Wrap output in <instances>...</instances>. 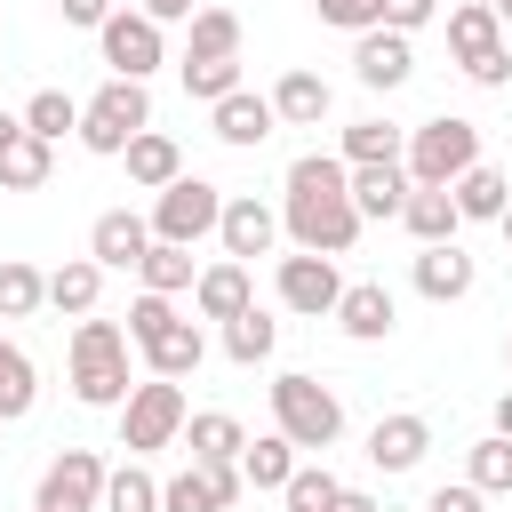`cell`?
<instances>
[{
  "instance_id": "obj_1",
  "label": "cell",
  "mask_w": 512,
  "mask_h": 512,
  "mask_svg": "<svg viewBox=\"0 0 512 512\" xmlns=\"http://www.w3.org/2000/svg\"><path fill=\"white\" fill-rule=\"evenodd\" d=\"M280 232L304 256H344L360 240V208H352V168L336 152H296L288 184H280Z\"/></svg>"
},
{
  "instance_id": "obj_2",
  "label": "cell",
  "mask_w": 512,
  "mask_h": 512,
  "mask_svg": "<svg viewBox=\"0 0 512 512\" xmlns=\"http://www.w3.org/2000/svg\"><path fill=\"white\" fill-rule=\"evenodd\" d=\"M64 360H72V400L80 408H128V328L120 320H80L72 328V344H64Z\"/></svg>"
},
{
  "instance_id": "obj_3",
  "label": "cell",
  "mask_w": 512,
  "mask_h": 512,
  "mask_svg": "<svg viewBox=\"0 0 512 512\" xmlns=\"http://www.w3.org/2000/svg\"><path fill=\"white\" fill-rule=\"evenodd\" d=\"M400 168H408V184L448 192L464 168H480V128H472V120H456V112H432V120H416V128H408Z\"/></svg>"
},
{
  "instance_id": "obj_4",
  "label": "cell",
  "mask_w": 512,
  "mask_h": 512,
  "mask_svg": "<svg viewBox=\"0 0 512 512\" xmlns=\"http://www.w3.org/2000/svg\"><path fill=\"white\" fill-rule=\"evenodd\" d=\"M272 432H288L296 448H336V432H344V400H336L320 376L288 368V376H272Z\"/></svg>"
},
{
  "instance_id": "obj_5",
  "label": "cell",
  "mask_w": 512,
  "mask_h": 512,
  "mask_svg": "<svg viewBox=\"0 0 512 512\" xmlns=\"http://www.w3.org/2000/svg\"><path fill=\"white\" fill-rule=\"evenodd\" d=\"M448 48H456V64H464L472 88H504V80H512L496 0H456V8H448Z\"/></svg>"
},
{
  "instance_id": "obj_6",
  "label": "cell",
  "mask_w": 512,
  "mask_h": 512,
  "mask_svg": "<svg viewBox=\"0 0 512 512\" xmlns=\"http://www.w3.org/2000/svg\"><path fill=\"white\" fill-rule=\"evenodd\" d=\"M144 128H152V96H144V80H104V88L80 104V144L104 152V160H120Z\"/></svg>"
},
{
  "instance_id": "obj_7",
  "label": "cell",
  "mask_w": 512,
  "mask_h": 512,
  "mask_svg": "<svg viewBox=\"0 0 512 512\" xmlns=\"http://www.w3.org/2000/svg\"><path fill=\"white\" fill-rule=\"evenodd\" d=\"M184 424H192V408H184V384H168V376H144V384L128 392V408H120V448H128V456L176 448V440H184Z\"/></svg>"
},
{
  "instance_id": "obj_8",
  "label": "cell",
  "mask_w": 512,
  "mask_h": 512,
  "mask_svg": "<svg viewBox=\"0 0 512 512\" xmlns=\"http://www.w3.org/2000/svg\"><path fill=\"white\" fill-rule=\"evenodd\" d=\"M216 224H224V192H216L208 176H176L168 192H152V240L192 248V240H208Z\"/></svg>"
},
{
  "instance_id": "obj_9",
  "label": "cell",
  "mask_w": 512,
  "mask_h": 512,
  "mask_svg": "<svg viewBox=\"0 0 512 512\" xmlns=\"http://www.w3.org/2000/svg\"><path fill=\"white\" fill-rule=\"evenodd\" d=\"M104 480H112V464H104L96 448H64V456L40 472L32 512H104Z\"/></svg>"
},
{
  "instance_id": "obj_10",
  "label": "cell",
  "mask_w": 512,
  "mask_h": 512,
  "mask_svg": "<svg viewBox=\"0 0 512 512\" xmlns=\"http://www.w3.org/2000/svg\"><path fill=\"white\" fill-rule=\"evenodd\" d=\"M96 48H104L112 80H152L160 56H168V40H160V24H152L144 8H112V24L96 32Z\"/></svg>"
},
{
  "instance_id": "obj_11",
  "label": "cell",
  "mask_w": 512,
  "mask_h": 512,
  "mask_svg": "<svg viewBox=\"0 0 512 512\" xmlns=\"http://www.w3.org/2000/svg\"><path fill=\"white\" fill-rule=\"evenodd\" d=\"M272 288H280V304L304 312V320H336V304H344V272H336V256H304V248L280 256Z\"/></svg>"
},
{
  "instance_id": "obj_12",
  "label": "cell",
  "mask_w": 512,
  "mask_h": 512,
  "mask_svg": "<svg viewBox=\"0 0 512 512\" xmlns=\"http://www.w3.org/2000/svg\"><path fill=\"white\" fill-rule=\"evenodd\" d=\"M88 256H96L104 272H136V264L152 256V216H136V208H104V216L88 224Z\"/></svg>"
},
{
  "instance_id": "obj_13",
  "label": "cell",
  "mask_w": 512,
  "mask_h": 512,
  "mask_svg": "<svg viewBox=\"0 0 512 512\" xmlns=\"http://www.w3.org/2000/svg\"><path fill=\"white\" fill-rule=\"evenodd\" d=\"M216 240H224V256H232V264H248V256H272V240H280V208H264L256 192H240V200H224V224H216Z\"/></svg>"
},
{
  "instance_id": "obj_14",
  "label": "cell",
  "mask_w": 512,
  "mask_h": 512,
  "mask_svg": "<svg viewBox=\"0 0 512 512\" xmlns=\"http://www.w3.org/2000/svg\"><path fill=\"white\" fill-rule=\"evenodd\" d=\"M424 448H432V424H424L416 408H400V416H376V424H368V464H376V472H416V464H424Z\"/></svg>"
},
{
  "instance_id": "obj_15",
  "label": "cell",
  "mask_w": 512,
  "mask_h": 512,
  "mask_svg": "<svg viewBox=\"0 0 512 512\" xmlns=\"http://www.w3.org/2000/svg\"><path fill=\"white\" fill-rule=\"evenodd\" d=\"M416 296L424 304H456V296H472V280H480V264L456 248V240H440V248H416Z\"/></svg>"
},
{
  "instance_id": "obj_16",
  "label": "cell",
  "mask_w": 512,
  "mask_h": 512,
  "mask_svg": "<svg viewBox=\"0 0 512 512\" xmlns=\"http://www.w3.org/2000/svg\"><path fill=\"white\" fill-rule=\"evenodd\" d=\"M248 304H256L248 264H232V256H224V264H200V280H192V312H200V320H216V328H224V320H240Z\"/></svg>"
},
{
  "instance_id": "obj_17",
  "label": "cell",
  "mask_w": 512,
  "mask_h": 512,
  "mask_svg": "<svg viewBox=\"0 0 512 512\" xmlns=\"http://www.w3.org/2000/svg\"><path fill=\"white\" fill-rule=\"evenodd\" d=\"M392 320H400V304H392V288H384V280H344L336 328H344L352 344H384V336H392Z\"/></svg>"
},
{
  "instance_id": "obj_18",
  "label": "cell",
  "mask_w": 512,
  "mask_h": 512,
  "mask_svg": "<svg viewBox=\"0 0 512 512\" xmlns=\"http://www.w3.org/2000/svg\"><path fill=\"white\" fill-rule=\"evenodd\" d=\"M136 352H144V368H152V376L184 384V376H200V360H208V336H200V320H192V312H176V320H168L152 344H136Z\"/></svg>"
},
{
  "instance_id": "obj_19",
  "label": "cell",
  "mask_w": 512,
  "mask_h": 512,
  "mask_svg": "<svg viewBox=\"0 0 512 512\" xmlns=\"http://www.w3.org/2000/svg\"><path fill=\"white\" fill-rule=\"evenodd\" d=\"M352 72H360V88H384V96H392V88L416 72V48H408V32H384V24H376V32H360V48H352Z\"/></svg>"
},
{
  "instance_id": "obj_20",
  "label": "cell",
  "mask_w": 512,
  "mask_h": 512,
  "mask_svg": "<svg viewBox=\"0 0 512 512\" xmlns=\"http://www.w3.org/2000/svg\"><path fill=\"white\" fill-rule=\"evenodd\" d=\"M208 128H216L232 152H248V144H264V136L280 128V112H272V96H248V88H232L224 104H208Z\"/></svg>"
},
{
  "instance_id": "obj_21",
  "label": "cell",
  "mask_w": 512,
  "mask_h": 512,
  "mask_svg": "<svg viewBox=\"0 0 512 512\" xmlns=\"http://www.w3.org/2000/svg\"><path fill=\"white\" fill-rule=\"evenodd\" d=\"M352 208H360V224H392V216L408 208V168H400V160L352 168Z\"/></svg>"
},
{
  "instance_id": "obj_22",
  "label": "cell",
  "mask_w": 512,
  "mask_h": 512,
  "mask_svg": "<svg viewBox=\"0 0 512 512\" xmlns=\"http://www.w3.org/2000/svg\"><path fill=\"white\" fill-rule=\"evenodd\" d=\"M120 160H128V184H136V192H168V184L184 176V152H176V136H160V128H144Z\"/></svg>"
},
{
  "instance_id": "obj_23",
  "label": "cell",
  "mask_w": 512,
  "mask_h": 512,
  "mask_svg": "<svg viewBox=\"0 0 512 512\" xmlns=\"http://www.w3.org/2000/svg\"><path fill=\"white\" fill-rule=\"evenodd\" d=\"M328 80L320 72H280V88H272V112H280V128H320L328 120Z\"/></svg>"
},
{
  "instance_id": "obj_24",
  "label": "cell",
  "mask_w": 512,
  "mask_h": 512,
  "mask_svg": "<svg viewBox=\"0 0 512 512\" xmlns=\"http://www.w3.org/2000/svg\"><path fill=\"white\" fill-rule=\"evenodd\" d=\"M448 192H456V216H464V224H504V208H512V184H504L488 160H480V168H464Z\"/></svg>"
},
{
  "instance_id": "obj_25",
  "label": "cell",
  "mask_w": 512,
  "mask_h": 512,
  "mask_svg": "<svg viewBox=\"0 0 512 512\" xmlns=\"http://www.w3.org/2000/svg\"><path fill=\"white\" fill-rule=\"evenodd\" d=\"M96 296H104V264H96V256H64V264L48 272V304H56V312L88 320V312H96Z\"/></svg>"
},
{
  "instance_id": "obj_26",
  "label": "cell",
  "mask_w": 512,
  "mask_h": 512,
  "mask_svg": "<svg viewBox=\"0 0 512 512\" xmlns=\"http://www.w3.org/2000/svg\"><path fill=\"white\" fill-rule=\"evenodd\" d=\"M184 448H192V464H240L248 432H240V416H224V408H200V416L184 424Z\"/></svg>"
},
{
  "instance_id": "obj_27",
  "label": "cell",
  "mask_w": 512,
  "mask_h": 512,
  "mask_svg": "<svg viewBox=\"0 0 512 512\" xmlns=\"http://www.w3.org/2000/svg\"><path fill=\"white\" fill-rule=\"evenodd\" d=\"M400 224L416 232V248H440V240H456V192H424V184H408V208H400Z\"/></svg>"
},
{
  "instance_id": "obj_28",
  "label": "cell",
  "mask_w": 512,
  "mask_h": 512,
  "mask_svg": "<svg viewBox=\"0 0 512 512\" xmlns=\"http://www.w3.org/2000/svg\"><path fill=\"white\" fill-rule=\"evenodd\" d=\"M32 400H40V368H32V352H24V344H8V336H0V424H24V416H32Z\"/></svg>"
},
{
  "instance_id": "obj_29",
  "label": "cell",
  "mask_w": 512,
  "mask_h": 512,
  "mask_svg": "<svg viewBox=\"0 0 512 512\" xmlns=\"http://www.w3.org/2000/svg\"><path fill=\"white\" fill-rule=\"evenodd\" d=\"M224 56H240V16L232 8H200L192 32H184V64H224Z\"/></svg>"
},
{
  "instance_id": "obj_30",
  "label": "cell",
  "mask_w": 512,
  "mask_h": 512,
  "mask_svg": "<svg viewBox=\"0 0 512 512\" xmlns=\"http://www.w3.org/2000/svg\"><path fill=\"white\" fill-rule=\"evenodd\" d=\"M272 344H280V320H272L264 304H248L240 320H224V360H232V368H256V360H272Z\"/></svg>"
},
{
  "instance_id": "obj_31",
  "label": "cell",
  "mask_w": 512,
  "mask_h": 512,
  "mask_svg": "<svg viewBox=\"0 0 512 512\" xmlns=\"http://www.w3.org/2000/svg\"><path fill=\"white\" fill-rule=\"evenodd\" d=\"M240 480H248V488H288V480H296V440H288V432L248 440V448H240Z\"/></svg>"
},
{
  "instance_id": "obj_32",
  "label": "cell",
  "mask_w": 512,
  "mask_h": 512,
  "mask_svg": "<svg viewBox=\"0 0 512 512\" xmlns=\"http://www.w3.org/2000/svg\"><path fill=\"white\" fill-rule=\"evenodd\" d=\"M48 168H56V144H40V136L24 128V136L0 152V192H40V184H48Z\"/></svg>"
},
{
  "instance_id": "obj_33",
  "label": "cell",
  "mask_w": 512,
  "mask_h": 512,
  "mask_svg": "<svg viewBox=\"0 0 512 512\" xmlns=\"http://www.w3.org/2000/svg\"><path fill=\"white\" fill-rule=\"evenodd\" d=\"M408 152V128H392V120H352L344 128V168H368V160H400Z\"/></svg>"
},
{
  "instance_id": "obj_34",
  "label": "cell",
  "mask_w": 512,
  "mask_h": 512,
  "mask_svg": "<svg viewBox=\"0 0 512 512\" xmlns=\"http://www.w3.org/2000/svg\"><path fill=\"white\" fill-rule=\"evenodd\" d=\"M40 304H48V272L24 264V256H8L0 264V320H32Z\"/></svg>"
},
{
  "instance_id": "obj_35",
  "label": "cell",
  "mask_w": 512,
  "mask_h": 512,
  "mask_svg": "<svg viewBox=\"0 0 512 512\" xmlns=\"http://www.w3.org/2000/svg\"><path fill=\"white\" fill-rule=\"evenodd\" d=\"M136 272H144V288H152V296H184V288L200 280L192 248H176V240H152V256H144Z\"/></svg>"
},
{
  "instance_id": "obj_36",
  "label": "cell",
  "mask_w": 512,
  "mask_h": 512,
  "mask_svg": "<svg viewBox=\"0 0 512 512\" xmlns=\"http://www.w3.org/2000/svg\"><path fill=\"white\" fill-rule=\"evenodd\" d=\"M24 128H32L40 144H64V136H80V104H72L64 88H40V96L24 104Z\"/></svg>"
},
{
  "instance_id": "obj_37",
  "label": "cell",
  "mask_w": 512,
  "mask_h": 512,
  "mask_svg": "<svg viewBox=\"0 0 512 512\" xmlns=\"http://www.w3.org/2000/svg\"><path fill=\"white\" fill-rule=\"evenodd\" d=\"M104 512H160V480H152V472L128 456V464L104 480Z\"/></svg>"
},
{
  "instance_id": "obj_38",
  "label": "cell",
  "mask_w": 512,
  "mask_h": 512,
  "mask_svg": "<svg viewBox=\"0 0 512 512\" xmlns=\"http://www.w3.org/2000/svg\"><path fill=\"white\" fill-rule=\"evenodd\" d=\"M472 488H480V496H512V440H504V432L472 440Z\"/></svg>"
},
{
  "instance_id": "obj_39",
  "label": "cell",
  "mask_w": 512,
  "mask_h": 512,
  "mask_svg": "<svg viewBox=\"0 0 512 512\" xmlns=\"http://www.w3.org/2000/svg\"><path fill=\"white\" fill-rule=\"evenodd\" d=\"M280 496H288V512H336V496H344V480H336L328 464H296V480H288Z\"/></svg>"
},
{
  "instance_id": "obj_40",
  "label": "cell",
  "mask_w": 512,
  "mask_h": 512,
  "mask_svg": "<svg viewBox=\"0 0 512 512\" xmlns=\"http://www.w3.org/2000/svg\"><path fill=\"white\" fill-rule=\"evenodd\" d=\"M160 512H224V504H216V488H208V472L192 464V472H176V480H160Z\"/></svg>"
},
{
  "instance_id": "obj_41",
  "label": "cell",
  "mask_w": 512,
  "mask_h": 512,
  "mask_svg": "<svg viewBox=\"0 0 512 512\" xmlns=\"http://www.w3.org/2000/svg\"><path fill=\"white\" fill-rule=\"evenodd\" d=\"M240 88V56H224V64H184V96H200V104H224Z\"/></svg>"
},
{
  "instance_id": "obj_42",
  "label": "cell",
  "mask_w": 512,
  "mask_h": 512,
  "mask_svg": "<svg viewBox=\"0 0 512 512\" xmlns=\"http://www.w3.org/2000/svg\"><path fill=\"white\" fill-rule=\"evenodd\" d=\"M168 320H176V296H152V288H144V296L128 304V344H152Z\"/></svg>"
},
{
  "instance_id": "obj_43",
  "label": "cell",
  "mask_w": 512,
  "mask_h": 512,
  "mask_svg": "<svg viewBox=\"0 0 512 512\" xmlns=\"http://www.w3.org/2000/svg\"><path fill=\"white\" fill-rule=\"evenodd\" d=\"M320 8V24H336V32H376L384 24V0H312Z\"/></svg>"
},
{
  "instance_id": "obj_44",
  "label": "cell",
  "mask_w": 512,
  "mask_h": 512,
  "mask_svg": "<svg viewBox=\"0 0 512 512\" xmlns=\"http://www.w3.org/2000/svg\"><path fill=\"white\" fill-rule=\"evenodd\" d=\"M440 16V0H384V32H424Z\"/></svg>"
},
{
  "instance_id": "obj_45",
  "label": "cell",
  "mask_w": 512,
  "mask_h": 512,
  "mask_svg": "<svg viewBox=\"0 0 512 512\" xmlns=\"http://www.w3.org/2000/svg\"><path fill=\"white\" fill-rule=\"evenodd\" d=\"M480 504H488V496H480L472 480H456V488H432V504H424V512H480Z\"/></svg>"
},
{
  "instance_id": "obj_46",
  "label": "cell",
  "mask_w": 512,
  "mask_h": 512,
  "mask_svg": "<svg viewBox=\"0 0 512 512\" xmlns=\"http://www.w3.org/2000/svg\"><path fill=\"white\" fill-rule=\"evenodd\" d=\"M64 24H80V32H104V24H112V0H64Z\"/></svg>"
},
{
  "instance_id": "obj_47",
  "label": "cell",
  "mask_w": 512,
  "mask_h": 512,
  "mask_svg": "<svg viewBox=\"0 0 512 512\" xmlns=\"http://www.w3.org/2000/svg\"><path fill=\"white\" fill-rule=\"evenodd\" d=\"M136 8H144L152 24H192V16L208 8V0H136Z\"/></svg>"
},
{
  "instance_id": "obj_48",
  "label": "cell",
  "mask_w": 512,
  "mask_h": 512,
  "mask_svg": "<svg viewBox=\"0 0 512 512\" xmlns=\"http://www.w3.org/2000/svg\"><path fill=\"white\" fill-rule=\"evenodd\" d=\"M336 512H384V504H376L368 488H344V496H336Z\"/></svg>"
},
{
  "instance_id": "obj_49",
  "label": "cell",
  "mask_w": 512,
  "mask_h": 512,
  "mask_svg": "<svg viewBox=\"0 0 512 512\" xmlns=\"http://www.w3.org/2000/svg\"><path fill=\"white\" fill-rule=\"evenodd\" d=\"M16 136H24V112H8V104H0V152H8Z\"/></svg>"
},
{
  "instance_id": "obj_50",
  "label": "cell",
  "mask_w": 512,
  "mask_h": 512,
  "mask_svg": "<svg viewBox=\"0 0 512 512\" xmlns=\"http://www.w3.org/2000/svg\"><path fill=\"white\" fill-rule=\"evenodd\" d=\"M496 432H504V440H512V384H504V392H496Z\"/></svg>"
},
{
  "instance_id": "obj_51",
  "label": "cell",
  "mask_w": 512,
  "mask_h": 512,
  "mask_svg": "<svg viewBox=\"0 0 512 512\" xmlns=\"http://www.w3.org/2000/svg\"><path fill=\"white\" fill-rule=\"evenodd\" d=\"M496 16H504V24H512V0H496Z\"/></svg>"
},
{
  "instance_id": "obj_52",
  "label": "cell",
  "mask_w": 512,
  "mask_h": 512,
  "mask_svg": "<svg viewBox=\"0 0 512 512\" xmlns=\"http://www.w3.org/2000/svg\"><path fill=\"white\" fill-rule=\"evenodd\" d=\"M504 240H512V208H504Z\"/></svg>"
},
{
  "instance_id": "obj_53",
  "label": "cell",
  "mask_w": 512,
  "mask_h": 512,
  "mask_svg": "<svg viewBox=\"0 0 512 512\" xmlns=\"http://www.w3.org/2000/svg\"><path fill=\"white\" fill-rule=\"evenodd\" d=\"M504 368H512V336H504Z\"/></svg>"
},
{
  "instance_id": "obj_54",
  "label": "cell",
  "mask_w": 512,
  "mask_h": 512,
  "mask_svg": "<svg viewBox=\"0 0 512 512\" xmlns=\"http://www.w3.org/2000/svg\"><path fill=\"white\" fill-rule=\"evenodd\" d=\"M0 72H8V64H0Z\"/></svg>"
}]
</instances>
